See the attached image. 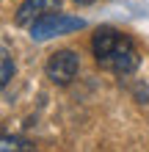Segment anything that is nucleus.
<instances>
[{"mask_svg": "<svg viewBox=\"0 0 149 152\" xmlns=\"http://www.w3.org/2000/svg\"><path fill=\"white\" fill-rule=\"evenodd\" d=\"M75 3H80V6H86V3H94V0H75Z\"/></svg>", "mask_w": 149, "mask_h": 152, "instance_id": "7", "label": "nucleus"}, {"mask_svg": "<svg viewBox=\"0 0 149 152\" xmlns=\"http://www.w3.org/2000/svg\"><path fill=\"white\" fill-rule=\"evenodd\" d=\"M83 20L80 17H66V14H50V17H41L39 22L31 25V39L33 42H47L52 36H64V33H72V31H80L83 28Z\"/></svg>", "mask_w": 149, "mask_h": 152, "instance_id": "2", "label": "nucleus"}, {"mask_svg": "<svg viewBox=\"0 0 149 152\" xmlns=\"http://www.w3.org/2000/svg\"><path fill=\"white\" fill-rule=\"evenodd\" d=\"M14 72H17V66H14V61H11V53L3 47V75H0V83L8 86V83H11V77H14Z\"/></svg>", "mask_w": 149, "mask_h": 152, "instance_id": "6", "label": "nucleus"}, {"mask_svg": "<svg viewBox=\"0 0 149 152\" xmlns=\"http://www.w3.org/2000/svg\"><path fill=\"white\" fill-rule=\"evenodd\" d=\"M58 11H61V0H22L20 8H17V25L31 28L41 17H50Z\"/></svg>", "mask_w": 149, "mask_h": 152, "instance_id": "4", "label": "nucleus"}, {"mask_svg": "<svg viewBox=\"0 0 149 152\" xmlns=\"http://www.w3.org/2000/svg\"><path fill=\"white\" fill-rule=\"evenodd\" d=\"M0 147H3V152H11V149H33L31 141H25L20 136H3V138H0Z\"/></svg>", "mask_w": 149, "mask_h": 152, "instance_id": "5", "label": "nucleus"}, {"mask_svg": "<svg viewBox=\"0 0 149 152\" xmlns=\"http://www.w3.org/2000/svg\"><path fill=\"white\" fill-rule=\"evenodd\" d=\"M91 53H94V61L113 75H133L141 64V53L133 44V39L116 28H108V25L97 28L91 39Z\"/></svg>", "mask_w": 149, "mask_h": 152, "instance_id": "1", "label": "nucleus"}, {"mask_svg": "<svg viewBox=\"0 0 149 152\" xmlns=\"http://www.w3.org/2000/svg\"><path fill=\"white\" fill-rule=\"evenodd\" d=\"M77 69H80V58H77L75 50H58L52 53L44 72L55 86H69L72 80L77 77Z\"/></svg>", "mask_w": 149, "mask_h": 152, "instance_id": "3", "label": "nucleus"}]
</instances>
